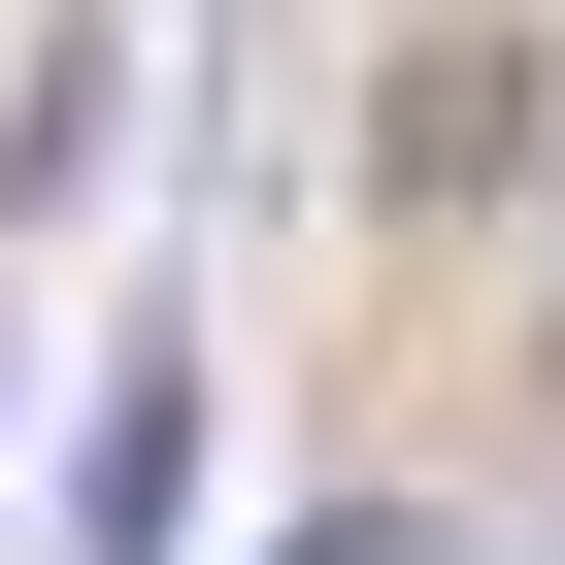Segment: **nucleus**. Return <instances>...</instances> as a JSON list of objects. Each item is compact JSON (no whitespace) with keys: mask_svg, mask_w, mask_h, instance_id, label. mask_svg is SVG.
<instances>
[{"mask_svg":"<svg viewBox=\"0 0 565 565\" xmlns=\"http://www.w3.org/2000/svg\"><path fill=\"white\" fill-rule=\"evenodd\" d=\"M100 100H134V34L67 0V34H34V100H0V200H67V167H100Z\"/></svg>","mask_w":565,"mask_h":565,"instance_id":"3","label":"nucleus"},{"mask_svg":"<svg viewBox=\"0 0 565 565\" xmlns=\"http://www.w3.org/2000/svg\"><path fill=\"white\" fill-rule=\"evenodd\" d=\"M532 100H565L532 34H433V67L366 100V200H433V233H466V200H532Z\"/></svg>","mask_w":565,"mask_h":565,"instance_id":"1","label":"nucleus"},{"mask_svg":"<svg viewBox=\"0 0 565 565\" xmlns=\"http://www.w3.org/2000/svg\"><path fill=\"white\" fill-rule=\"evenodd\" d=\"M167 532H200V366L134 333V366H100V433H67V565H167Z\"/></svg>","mask_w":565,"mask_h":565,"instance_id":"2","label":"nucleus"}]
</instances>
